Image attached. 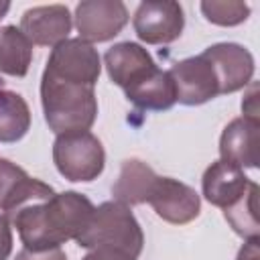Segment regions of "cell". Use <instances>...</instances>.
<instances>
[{
    "label": "cell",
    "mask_w": 260,
    "mask_h": 260,
    "mask_svg": "<svg viewBox=\"0 0 260 260\" xmlns=\"http://www.w3.org/2000/svg\"><path fill=\"white\" fill-rule=\"evenodd\" d=\"M91 213L93 203L85 195L65 191L24 205L8 215V219L16 228L24 248L49 250L61 248L67 240H75L83 232Z\"/></svg>",
    "instance_id": "obj_1"
},
{
    "label": "cell",
    "mask_w": 260,
    "mask_h": 260,
    "mask_svg": "<svg viewBox=\"0 0 260 260\" xmlns=\"http://www.w3.org/2000/svg\"><path fill=\"white\" fill-rule=\"evenodd\" d=\"M41 104L49 128L59 136L89 130L98 118L95 89L43 73Z\"/></svg>",
    "instance_id": "obj_2"
},
{
    "label": "cell",
    "mask_w": 260,
    "mask_h": 260,
    "mask_svg": "<svg viewBox=\"0 0 260 260\" xmlns=\"http://www.w3.org/2000/svg\"><path fill=\"white\" fill-rule=\"evenodd\" d=\"M75 242L85 250L116 248L138 258L144 246V234L128 205L120 201H106L93 207V213Z\"/></svg>",
    "instance_id": "obj_3"
},
{
    "label": "cell",
    "mask_w": 260,
    "mask_h": 260,
    "mask_svg": "<svg viewBox=\"0 0 260 260\" xmlns=\"http://www.w3.org/2000/svg\"><path fill=\"white\" fill-rule=\"evenodd\" d=\"M53 162L61 177L71 183H89L106 167V152L89 130L59 134L53 144Z\"/></svg>",
    "instance_id": "obj_4"
},
{
    "label": "cell",
    "mask_w": 260,
    "mask_h": 260,
    "mask_svg": "<svg viewBox=\"0 0 260 260\" xmlns=\"http://www.w3.org/2000/svg\"><path fill=\"white\" fill-rule=\"evenodd\" d=\"M43 73L71 83L95 87L102 73V59L93 45L81 41L79 37L67 39L53 47Z\"/></svg>",
    "instance_id": "obj_5"
},
{
    "label": "cell",
    "mask_w": 260,
    "mask_h": 260,
    "mask_svg": "<svg viewBox=\"0 0 260 260\" xmlns=\"http://www.w3.org/2000/svg\"><path fill=\"white\" fill-rule=\"evenodd\" d=\"M132 26L142 43L169 45L181 37L185 26V12L183 6L173 0L140 2L134 12Z\"/></svg>",
    "instance_id": "obj_6"
},
{
    "label": "cell",
    "mask_w": 260,
    "mask_h": 260,
    "mask_svg": "<svg viewBox=\"0 0 260 260\" xmlns=\"http://www.w3.org/2000/svg\"><path fill=\"white\" fill-rule=\"evenodd\" d=\"M128 22V8L120 0H83L75 8L79 39L93 45L106 43L122 32Z\"/></svg>",
    "instance_id": "obj_7"
},
{
    "label": "cell",
    "mask_w": 260,
    "mask_h": 260,
    "mask_svg": "<svg viewBox=\"0 0 260 260\" xmlns=\"http://www.w3.org/2000/svg\"><path fill=\"white\" fill-rule=\"evenodd\" d=\"M169 75L175 83L177 102L183 106H201L219 93V81L211 63L199 53L195 57L177 61Z\"/></svg>",
    "instance_id": "obj_8"
},
{
    "label": "cell",
    "mask_w": 260,
    "mask_h": 260,
    "mask_svg": "<svg viewBox=\"0 0 260 260\" xmlns=\"http://www.w3.org/2000/svg\"><path fill=\"white\" fill-rule=\"evenodd\" d=\"M146 203H150L160 219L175 225L193 221L201 211L199 193L193 187L171 177H156Z\"/></svg>",
    "instance_id": "obj_9"
},
{
    "label": "cell",
    "mask_w": 260,
    "mask_h": 260,
    "mask_svg": "<svg viewBox=\"0 0 260 260\" xmlns=\"http://www.w3.org/2000/svg\"><path fill=\"white\" fill-rule=\"evenodd\" d=\"M213 67L219 93H234L250 85L254 77V57L252 53L238 43H217L207 47L201 53Z\"/></svg>",
    "instance_id": "obj_10"
},
{
    "label": "cell",
    "mask_w": 260,
    "mask_h": 260,
    "mask_svg": "<svg viewBox=\"0 0 260 260\" xmlns=\"http://www.w3.org/2000/svg\"><path fill=\"white\" fill-rule=\"evenodd\" d=\"M73 26V16L65 4H45L28 8L20 18V30L39 47H57L67 41Z\"/></svg>",
    "instance_id": "obj_11"
},
{
    "label": "cell",
    "mask_w": 260,
    "mask_h": 260,
    "mask_svg": "<svg viewBox=\"0 0 260 260\" xmlns=\"http://www.w3.org/2000/svg\"><path fill=\"white\" fill-rule=\"evenodd\" d=\"M258 130L260 122L250 118L232 120L219 138V156L240 169L258 167Z\"/></svg>",
    "instance_id": "obj_12"
},
{
    "label": "cell",
    "mask_w": 260,
    "mask_h": 260,
    "mask_svg": "<svg viewBox=\"0 0 260 260\" xmlns=\"http://www.w3.org/2000/svg\"><path fill=\"white\" fill-rule=\"evenodd\" d=\"M104 65H106L110 79L122 89L134 85L150 69L156 67L150 53L142 45L130 43V41L110 47L104 55Z\"/></svg>",
    "instance_id": "obj_13"
},
{
    "label": "cell",
    "mask_w": 260,
    "mask_h": 260,
    "mask_svg": "<svg viewBox=\"0 0 260 260\" xmlns=\"http://www.w3.org/2000/svg\"><path fill=\"white\" fill-rule=\"evenodd\" d=\"M250 183L252 181L244 175V169L219 158L205 169L201 179V189H203V197L211 205L225 209L246 193Z\"/></svg>",
    "instance_id": "obj_14"
},
{
    "label": "cell",
    "mask_w": 260,
    "mask_h": 260,
    "mask_svg": "<svg viewBox=\"0 0 260 260\" xmlns=\"http://www.w3.org/2000/svg\"><path fill=\"white\" fill-rule=\"evenodd\" d=\"M124 93L136 108L150 110V112H162L177 104L175 83H173L169 71H162L158 67L150 69L134 85L126 87Z\"/></svg>",
    "instance_id": "obj_15"
},
{
    "label": "cell",
    "mask_w": 260,
    "mask_h": 260,
    "mask_svg": "<svg viewBox=\"0 0 260 260\" xmlns=\"http://www.w3.org/2000/svg\"><path fill=\"white\" fill-rule=\"evenodd\" d=\"M156 173L138 158H128L122 162L120 175L112 187L114 201H120L124 205H140L148 201V195L152 191V185L156 181Z\"/></svg>",
    "instance_id": "obj_16"
},
{
    "label": "cell",
    "mask_w": 260,
    "mask_h": 260,
    "mask_svg": "<svg viewBox=\"0 0 260 260\" xmlns=\"http://www.w3.org/2000/svg\"><path fill=\"white\" fill-rule=\"evenodd\" d=\"M32 61V45L24 32L12 24L0 26V73L24 77Z\"/></svg>",
    "instance_id": "obj_17"
},
{
    "label": "cell",
    "mask_w": 260,
    "mask_h": 260,
    "mask_svg": "<svg viewBox=\"0 0 260 260\" xmlns=\"http://www.w3.org/2000/svg\"><path fill=\"white\" fill-rule=\"evenodd\" d=\"M30 128V110L24 98L0 87V142H18Z\"/></svg>",
    "instance_id": "obj_18"
},
{
    "label": "cell",
    "mask_w": 260,
    "mask_h": 260,
    "mask_svg": "<svg viewBox=\"0 0 260 260\" xmlns=\"http://www.w3.org/2000/svg\"><path fill=\"white\" fill-rule=\"evenodd\" d=\"M225 221L232 230L244 240H254L260 236V219H258V185L252 181L246 193L236 199L230 207L223 209Z\"/></svg>",
    "instance_id": "obj_19"
},
{
    "label": "cell",
    "mask_w": 260,
    "mask_h": 260,
    "mask_svg": "<svg viewBox=\"0 0 260 260\" xmlns=\"http://www.w3.org/2000/svg\"><path fill=\"white\" fill-rule=\"evenodd\" d=\"M201 12L203 16L217 24V26H236L244 22L250 16V6L246 2H219V0H205L201 2Z\"/></svg>",
    "instance_id": "obj_20"
},
{
    "label": "cell",
    "mask_w": 260,
    "mask_h": 260,
    "mask_svg": "<svg viewBox=\"0 0 260 260\" xmlns=\"http://www.w3.org/2000/svg\"><path fill=\"white\" fill-rule=\"evenodd\" d=\"M26 171L20 169L18 165L0 158V211L4 209V205L8 203V199L12 197V193L18 189V185L26 179Z\"/></svg>",
    "instance_id": "obj_21"
},
{
    "label": "cell",
    "mask_w": 260,
    "mask_h": 260,
    "mask_svg": "<svg viewBox=\"0 0 260 260\" xmlns=\"http://www.w3.org/2000/svg\"><path fill=\"white\" fill-rule=\"evenodd\" d=\"M14 260H67V254L61 248H49V250H28L22 248Z\"/></svg>",
    "instance_id": "obj_22"
},
{
    "label": "cell",
    "mask_w": 260,
    "mask_h": 260,
    "mask_svg": "<svg viewBox=\"0 0 260 260\" xmlns=\"http://www.w3.org/2000/svg\"><path fill=\"white\" fill-rule=\"evenodd\" d=\"M12 252V223L0 211V260H8Z\"/></svg>",
    "instance_id": "obj_23"
},
{
    "label": "cell",
    "mask_w": 260,
    "mask_h": 260,
    "mask_svg": "<svg viewBox=\"0 0 260 260\" xmlns=\"http://www.w3.org/2000/svg\"><path fill=\"white\" fill-rule=\"evenodd\" d=\"M81 260H136L116 248H91Z\"/></svg>",
    "instance_id": "obj_24"
},
{
    "label": "cell",
    "mask_w": 260,
    "mask_h": 260,
    "mask_svg": "<svg viewBox=\"0 0 260 260\" xmlns=\"http://www.w3.org/2000/svg\"><path fill=\"white\" fill-rule=\"evenodd\" d=\"M242 112H244V118H250V120H258V85L252 83L246 98L242 100Z\"/></svg>",
    "instance_id": "obj_25"
},
{
    "label": "cell",
    "mask_w": 260,
    "mask_h": 260,
    "mask_svg": "<svg viewBox=\"0 0 260 260\" xmlns=\"http://www.w3.org/2000/svg\"><path fill=\"white\" fill-rule=\"evenodd\" d=\"M260 258V250H258V238L254 240H246V244L240 248L238 258L236 260H258Z\"/></svg>",
    "instance_id": "obj_26"
},
{
    "label": "cell",
    "mask_w": 260,
    "mask_h": 260,
    "mask_svg": "<svg viewBox=\"0 0 260 260\" xmlns=\"http://www.w3.org/2000/svg\"><path fill=\"white\" fill-rule=\"evenodd\" d=\"M10 10V2H6V0H0V20L6 16V12Z\"/></svg>",
    "instance_id": "obj_27"
}]
</instances>
